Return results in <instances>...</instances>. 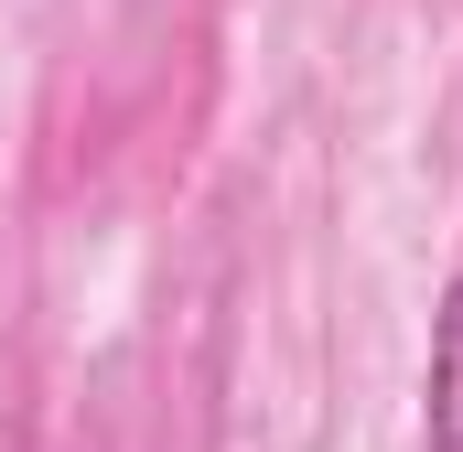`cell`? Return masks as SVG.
I'll return each instance as SVG.
<instances>
[{
    "instance_id": "cell-1",
    "label": "cell",
    "mask_w": 463,
    "mask_h": 452,
    "mask_svg": "<svg viewBox=\"0 0 463 452\" xmlns=\"http://www.w3.org/2000/svg\"><path fill=\"white\" fill-rule=\"evenodd\" d=\"M420 452H463V269L431 313V366H420Z\"/></svg>"
}]
</instances>
